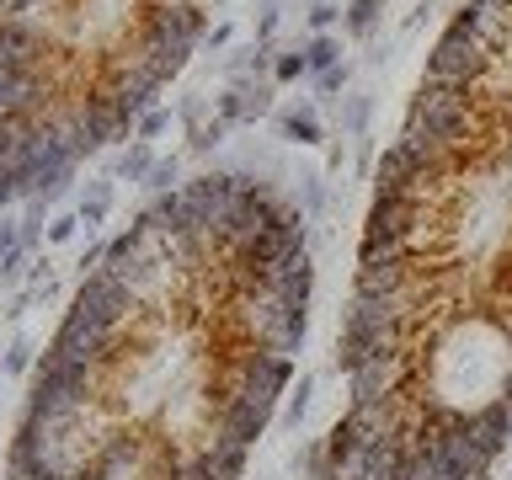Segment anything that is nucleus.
Wrapping results in <instances>:
<instances>
[{"mask_svg": "<svg viewBox=\"0 0 512 480\" xmlns=\"http://www.w3.org/2000/svg\"><path fill=\"white\" fill-rule=\"evenodd\" d=\"M118 427L123 422L102 406V395L86 400V406H75V411L22 416V422H16V432H27L32 448H38V464L48 475H59V480H86L91 464L102 459V448H107V438Z\"/></svg>", "mask_w": 512, "mask_h": 480, "instance_id": "f257e3e1", "label": "nucleus"}, {"mask_svg": "<svg viewBox=\"0 0 512 480\" xmlns=\"http://www.w3.org/2000/svg\"><path fill=\"white\" fill-rule=\"evenodd\" d=\"M294 384V358H278L267 347H235L230 358L219 363V390L230 395H251V400H278Z\"/></svg>", "mask_w": 512, "mask_h": 480, "instance_id": "f03ea898", "label": "nucleus"}, {"mask_svg": "<svg viewBox=\"0 0 512 480\" xmlns=\"http://www.w3.org/2000/svg\"><path fill=\"white\" fill-rule=\"evenodd\" d=\"M203 11L208 6H187V0H150L144 16H139V38H150L160 54L171 59V70H182L187 54L203 43V32H208Z\"/></svg>", "mask_w": 512, "mask_h": 480, "instance_id": "7ed1b4c3", "label": "nucleus"}, {"mask_svg": "<svg viewBox=\"0 0 512 480\" xmlns=\"http://www.w3.org/2000/svg\"><path fill=\"white\" fill-rule=\"evenodd\" d=\"M486 70H491V48L480 43V32L464 27V22H448V32L432 43V54H427L422 80H438V86H470L475 91V80Z\"/></svg>", "mask_w": 512, "mask_h": 480, "instance_id": "20e7f679", "label": "nucleus"}, {"mask_svg": "<svg viewBox=\"0 0 512 480\" xmlns=\"http://www.w3.org/2000/svg\"><path fill=\"white\" fill-rule=\"evenodd\" d=\"M70 315L86 320V326H96V331H128L139 320V304L123 288V278H112V272L96 267V272L80 278L75 299H70Z\"/></svg>", "mask_w": 512, "mask_h": 480, "instance_id": "39448f33", "label": "nucleus"}, {"mask_svg": "<svg viewBox=\"0 0 512 480\" xmlns=\"http://www.w3.org/2000/svg\"><path fill=\"white\" fill-rule=\"evenodd\" d=\"M64 48L48 38L32 16H0V75H32V70H59Z\"/></svg>", "mask_w": 512, "mask_h": 480, "instance_id": "423d86ee", "label": "nucleus"}, {"mask_svg": "<svg viewBox=\"0 0 512 480\" xmlns=\"http://www.w3.org/2000/svg\"><path fill=\"white\" fill-rule=\"evenodd\" d=\"M416 224H422V198H374V208H368V219H363L358 262L384 256V251H411Z\"/></svg>", "mask_w": 512, "mask_h": 480, "instance_id": "0eeeda50", "label": "nucleus"}, {"mask_svg": "<svg viewBox=\"0 0 512 480\" xmlns=\"http://www.w3.org/2000/svg\"><path fill=\"white\" fill-rule=\"evenodd\" d=\"M70 91L59 70H32V75H0V118H43L59 107V96Z\"/></svg>", "mask_w": 512, "mask_h": 480, "instance_id": "6e6552de", "label": "nucleus"}, {"mask_svg": "<svg viewBox=\"0 0 512 480\" xmlns=\"http://www.w3.org/2000/svg\"><path fill=\"white\" fill-rule=\"evenodd\" d=\"M416 256L411 251H384V256H368V262H358V278H352V294L358 299H395L406 294L411 278H416Z\"/></svg>", "mask_w": 512, "mask_h": 480, "instance_id": "1a4fd4ad", "label": "nucleus"}, {"mask_svg": "<svg viewBox=\"0 0 512 480\" xmlns=\"http://www.w3.org/2000/svg\"><path fill=\"white\" fill-rule=\"evenodd\" d=\"M219 384V379H214ZM224 400V416H219V432L230 443L240 448H251V443H262L267 438V427H272V406L267 400H251V395H230V390H219Z\"/></svg>", "mask_w": 512, "mask_h": 480, "instance_id": "9d476101", "label": "nucleus"}, {"mask_svg": "<svg viewBox=\"0 0 512 480\" xmlns=\"http://www.w3.org/2000/svg\"><path fill=\"white\" fill-rule=\"evenodd\" d=\"M267 112H272V91L262 80H235L230 91L214 96V118H224V123H256Z\"/></svg>", "mask_w": 512, "mask_h": 480, "instance_id": "9b49d317", "label": "nucleus"}, {"mask_svg": "<svg viewBox=\"0 0 512 480\" xmlns=\"http://www.w3.org/2000/svg\"><path fill=\"white\" fill-rule=\"evenodd\" d=\"M267 288H272L278 299H288V304H310V288H315L310 251H299V256H288L283 267H272V272H267Z\"/></svg>", "mask_w": 512, "mask_h": 480, "instance_id": "f8f14e48", "label": "nucleus"}, {"mask_svg": "<svg viewBox=\"0 0 512 480\" xmlns=\"http://www.w3.org/2000/svg\"><path fill=\"white\" fill-rule=\"evenodd\" d=\"M358 454H363L358 422H352V416H336V422L326 427V464H331V475H347Z\"/></svg>", "mask_w": 512, "mask_h": 480, "instance_id": "ddd939ff", "label": "nucleus"}, {"mask_svg": "<svg viewBox=\"0 0 512 480\" xmlns=\"http://www.w3.org/2000/svg\"><path fill=\"white\" fill-rule=\"evenodd\" d=\"M246 454H251V448H240V443H230L219 432V438L208 443L198 459L208 464V475H214V480H240V475H246Z\"/></svg>", "mask_w": 512, "mask_h": 480, "instance_id": "4468645a", "label": "nucleus"}, {"mask_svg": "<svg viewBox=\"0 0 512 480\" xmlns=\"http://www.w3.org/2000/svg\"><path fill=\"white\" fill-rule=\"evenodd\" d=\"M278 134L288 144H320V112L315 107H283L278 112Z\"/></svg>", "mask_w": 512, "mask_h": 480, "instance_id": "2eb2a0df", "label": "nucleus"}, {"mask_svg": "<svg viewBox=\"0 0 512 480\" xmlns=\"http://www.w3.org/2000/svg\"><path fill=\"white\" fill-rule=\"evenodd\" d=\"M155 150L144 139H134V144H123V155H118V166H112V182H139L144 187V176L155 171Z\"/></svg>", "mask_w": 512, "mask_h": 480, "instance_id": "dca6fc26", "label": "nucleus"}, {"mask_svg": "<svg viewBox=\"0 0 512 480\" xmlns=\"http://www.w3.org/2000/svg\"><path fill=\"white\" fill-rule=\"evenodd\" d=\"M310 406H315V374H299V384H288V400H283L278 427H283V432H299L304 416H310Z\"/></svg>", "mask_w": 512, "mask_h": 480, "instance_id": "f3484780", "label": "nucleus"}, {"mask_svg": "<svg viewBox=\"0 0 512 480\" xmlns=\"http://www.w3.org/2000/svg\"><path fill=\"white\" fill-rule=\"evenodd\" d=\"M107 208H112V176H96V182H86V192H80V203H75V214H80V224H86V235L107 219Z\"/></svg>", "mask_w": 512, "mask_h": 480, "instance_id": "a211bd4d", "label": "nucleus"}, {"mask_svg": "<svg viewBox=\"0 0 512 480\" xmlns=\"http://www.w3.org/2000/svg\"><path fill=\"white\" fill-rule=\"evenodd\" d=\"M368 112H374V96H368V91L342 96V112H336V134H342V139H363Z\"/></svg>", "mask_w": 512, "mask_h": 480, "instance_id": "6ab92c4d", "label": "nucleus"}, {"mask_svg": "<svg viewBox=\"0 0 512 480\" xmlns=\"http://www.w3.org/2000/svg\"><path fill=\"white\" fill-rule=\"evenodd\" d=\"M379 16H384V0H347V6H342V27L352 32V38H374Z\"/></svg>", "mask_w": 512, "mask_h": 480, "instance_id": "aec40b11", "label": "nucleus"}, {"mask_svg": "<svg viewBox=\"0 0 512 480\" xmlns=\"http://www.w3.org/2000/svg\"><path fill=\"white\" fill-rule=\"evenodd\" d=\"M304 64H310V75H326L342 64V38H331V32H315L310 43H304Z\"/></svg>", "mask_w": 512, "mask_h": 480, "instance_id": "412c9836", "label": "nucleus"}, {"mask_svg": "<svg viewBox=\"0 0 512 480\" xmlns=\"http://www.w3.org/2000/svg\"><path fill=\"white\" fill-rule=\"evenodd\" d=\"M0 363H6V374H32V368H38V347H32V336L16 331L11 347L0 352Z\"/></svg>", "mask_w": 512, "mask_h": 480, "instance_id": "4be33fe9", "label": "nucleus"}, {"mask_svg": "<svg viewBox=\"0 0 512 480\" xmlns=\"http://www.w3.org/2000/svg\"><path fill=\"white\" fill-rule=\"evenodd\" d=\"M32 198V182H27V171L16 166V160H6L0 166V208H11V203H27Z\"/></svg>", "mask_w": 512, "mask_h": 480, "instance_id": "5701e85b", "label": "nucleus"}, {"mask_svg": "<svg viewBox=\"0 0 512 480\" xmlns=\"http://www.w3.org/2000/svg\"><path fill=\"white\" fill-rule=\"evenodd\" d=\"M144 187H150L155 198H160V192H176V187H182V155H160L155 171L144 176Z\"/></svg>", "mask_w": 512, "mask_h": 480, "instance_id": "b1692460", "label": "nucleus"}, {"mask_svg": "<svg viewBox=\"0 0 512 480\" xmlns=\"http://www.w3.org/2000/svg\"><path fill=\"white\" fill-rule=\"evenodd\" d=\"M27 128H32V118H0V166L22 155V144H27Z\"/></svg>", "mask_w": 512, "mask_h": 480, "instance_id": "393cba45", "label": "nucleus"}, {"mask_svg": "<svg viewBox=\"0 0 512 480\" xmlns=\"http://www.w3.org/2000/svg\"><path fill=\"white\" fill-rule=\"evenodd\" d=\"M224 134H230V123H224V118H208V123L198 128V134H192V150H198V155L219 150V144H224Z\"/></svg>", "mask_w": 512, "mask_h": 480, "instance_id": "a878e982", "label": "nucleus"}, {"mask_svg": "<svg viewBox=\"0 0 512 480\" xmlns=\"http://www.w3.org/2000/svg\"><path fill=\"white\" fill-rule=\"evenodd\" d=\"M171 118H176V112H166V107L144 112V118H139V128H134V139H144V144H150V139H160V134L171 128Z\"/></svg>", "mask_w": 512, "mask_h": 480, "instance_id": "bb28decb", "label": "nucleus"}, {"mask_svg": "<svg viewBox=\"0 0 512 480\" xmlns=\"http://www.w3.org/2000/svg\"><path fill=\"white\" fill-rule=\"evenodd\" d=\"M272 75H278V80L310 75V64H304V48H294V54H278V59H272Z\"/></svg>", "mask_w": 512, "mask_h": 480, "instance_id": "cd10ccee", "label": "nucleus"}, {"mask_svg": "<svg viewBox=\"0 0 512 480\" xmlns=\"http://www.w3.org/2000/svg\"><path fill=\"white\" fill-rule=\"evenodd\" d=\"M299 198H304V219H315L320 203H326V187H320V176H299Z\"/></svg>", "mask_w": 512, "mask_h": 480, "instance_id": "c85d7f7f", "label": "nucleus"}, {"mask_svg": "<svg viewBox=\"0 0 512 480\" xmlns=\"http://www.w3.org/2000/svg\"><path fill=\"white\" fill-rule=\"evenodd\" d=\"M336 22H342V6H331V0L310 6V38H315V32H331Z\"/></svg>", "mask_w": 512, "mask_h": 480, "instance_id": "c756f323", "label": "nucleus"}, {"mask_svg": "<svg viewBox=\"0 0 512 480\" xmlns=\"http://www.w3.org/2000/svg\"><path fill=\"white\" fill-rule=\"evenodd\" d=\"M347 80H352V64L342 59V64H336V70H326V75H315V91H320V96H336V91L347 86Z\"/></svg>", "mask_w": 512, "mask_h": 480, "instance_id": "7c9ffc66", "label": "nucleus"}, {"mask_svg": "<svg viewBox=\"0 0 512 480\" xmlns=\"http://www.w3.org/2000/svg\"><path fill=\"white\" fill-rule=\"evenodd\" d=\"M80 230V214H59V219H48V246H64V240H75Z\"/></svg>", "mask_w": 512, "mask_h": 480, "instance_id": "2f4dec72", "label": "nucleus"}, {"mask_svg": "<svg viewBox=\"0 0 512 480\" xmlns=\"http://www.w3.org/2000/svg\"><path fill=\"white\" fill-rule=\"evenodd\" d=\"M278 22H283V16H278V6H262V16H256V38H272V32H278Z\"/></svg>", "mask_w": 512, "mask_h": 480, "instance_id": "473e14b6", "label": "nucleus"}, {"mask_svg": "<svg viewBox=\"0 0 512 480\" xmlns=\"http://www.w3.org/2000/svg\"><path fill=\"white\" fill-rule=\"evenodd\" d=\"M203 43H208V48H224V43H230V27H214V32H203Z\"/></svg>", "mask_w": 512, "mask_h": 480, "instance_id": "72a5a7b5", "label": "nucleus"}, {"mask_svg": "<svg viewBox=\"0 0 512 480\" xmlns=\"http://www.w3.org/2000/svg\"><path fill=\"white\" fill-rule=\"evenodd\" d=\"M502 400L512 406V368H507V379H502Z\"/></svg>", "mask_w": 512, "mask_h": 480, "instance_id": "f704fd0d", "label": "nucleus"}, {"mask_svg": "<svg viewBox=\"0 0 512 480\" xmlns=\"http://www.w3.org/2000/svg\"><path fill=\"white\" fill-rule=\"evenodd\" d=\"M502 326H507V342H512V315H507V320H502Z\"/></svg>", "mask_w": 512, "mask_h": 480, "instance_id": "c9c22d12", "label": "nucleus"}, {"mask_svg": "<svg viewBox=\"0 0 512 480\" xmlns=\"http://www.w3.org/2000/svg\"><path fill=\"white\" fill-rule=\"evenodd\" d=\"M187 6H208V0H187Z\"/></svg>", "mask_w": 512, "mask_h": 480, "instance_id": "e433bc0d", "label": "nucleus"}, {"mask_svg": "<svg viewBox=\"0 0 512 480\" xmlns=\"http://www.w3.org/2000/svg\"><path fill=\"white\" fill-rule=\"evenodd\" d=\"M0 374H6V363H0Z\"/></svg>", "mask_w": 512, "mask_h": 480, "instance_id": "4c0bfd02", "label": "nucleus"}]
</instances>
